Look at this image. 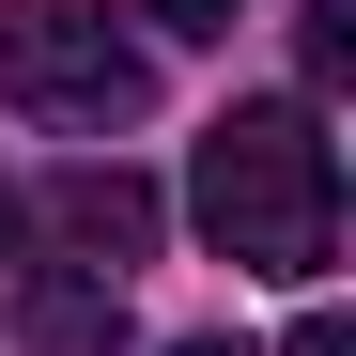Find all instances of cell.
<instances>
[{
    "label": "cell",
    "instance_id": "cell-6",
    "mask_svg": "<svg viewBox=\"0 0 356 356\" xmlns=\"http://www.w3.org/2000/svg\"><path fill=\"white\" fill-rule=\"evenodd\" d=\"M279 356H356V341H341V310H294V341H279Z\"/></svg>",
    "mask_w": 356,
    "mask_h": 356
},
{
    "label": "cell",
    "instance_id": "cell-8",
    "mask_svg": "<svg viewBox=\"0 0 356 356\" xmlns=\"http://www.w3.org/2000/svg\"><path fill=\"white\" fill-rule=\"evenodd\" d=\"M0 248H16V186H0Z\"/></svg>",
    "mask_w": 356,
    "mask_h": 356
},
{
    "label": "cell",
    "instance_id": "cell-2",
    "mask_svg": "<svg viewBox=\"0 0 356 356\" xmlns=\"http://www.w3.org/2000/svg\"><path fill=\"white\" fill-rule=\"evenodd\" d=\"M0 93H16L31 124L108 140V124L155 108V63L108 31V0H0Z\"/></svg>",
    "mask_w": 356,
    "mask_h": 356
},
{
    "label": "cell",
    "instance_id": "cell-4",
    "mask_svg": "<svg viewBox=\"0 0 356 356\" xmlns=\"http://www.w3.org/2000/svg\"><path fill=\"white\" fill-rule=\"evenodd\" d=\"M16 341H31V356H124V341H140V325H124V279H78V264L16 279Z\"/></svg>",
    "mask_w": 356,
    "mask_h": 356
},
{
    "label": "cell",
    "instance_id": "cell-1",
    "mask_svg": "<svg viewBox=\"0 0 356 356\" xmlns=\"http://www.w3.org/2000/svg\"><path fill=\"white\" fill-rule=\"evenodd\" d=\"M186 217H202V248L248 264V279H325V248H341V155H325V124L294 93L217 108L202 170H186Z\"/></svg>",
    "mask_w": 356,
    "mask_h": 356
},
{
    "label": "cell",
    "instance_id": "cell-5",
    "mask_svg": "<svg viewBox=\"0 0 356 356\" xmlns=\"http://www.w3.org/2000/svg\"><path fill=\"white\" fill-rule=\"evenodd\" d=\"M140 16H155V31H186V47H217L232 16H248V0H140Z\"/></svg>",
    "mask_w": 356,
    "mask_h": 356
},
{
    "label": "cell",
    "instance_id": "cell-7",
    "mask_svg": "<svg viewBox=\"0 0 356 356\" xmlns=\"http://www.w3.org/2000/svg\"><path fill=\"white\" fill-rule=\"evenodd\" d=\"M170 356H248V341H170Z\"/></svg>",
    "mask_w": 356,
    "mask_h": 356
},
{
    "label": "cell",
    "instance_id": "cell-3",
    "mask_svg": "<svg viewBox=\"0 0 356 356\" xmlns=\"http://www.w3.org/2000/svg\"><path fill=\"white\" fill-rule=\"evenodd\" d=\"M47 232L78 248V279H124V264L155 248V232H170V202L140 186L124 155H78V170H47Z\"/></svg>",
    "mask_w": 356,
    "mask_h": 356
}]
</instances>
